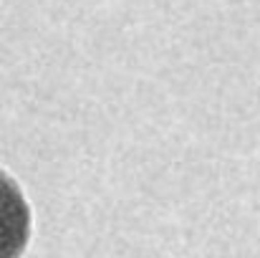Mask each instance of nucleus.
<instances>
[{"label": "nucleus", "instance_id": "1", "mask_svg": "<svg viewBox=\"0 0 260 258\" xmlns=\"http://www.w3.org/2000/svg\"><path fill=\"white\" fill-rule=\"evenodd\" d=\"M30 241V208L18 182L0 170V258H20Z\"/></svg>", "mask_w": 260, "mask_h": 258}]
</instances>
